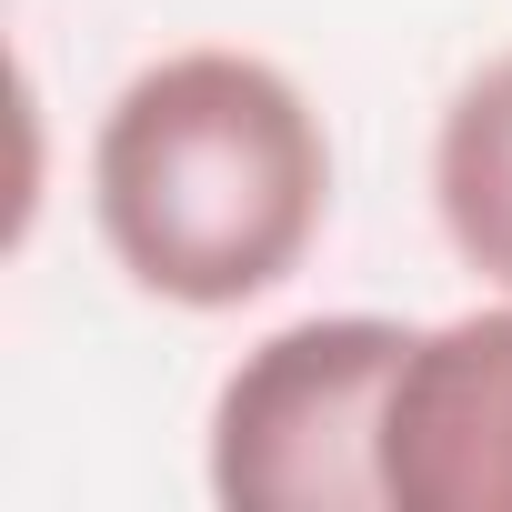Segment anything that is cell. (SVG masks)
<instances>
[{
	"label": "cell",
	"instance_id": "cell-2",
	"mask_svg": "<svg viewBox=\"0 0 512 512\" xmlns=\"http://www.w3.org/2000/svg\"><path fill=\"white\" fill-rule=\"evenodd\" d=\"M412 342L382 312L272 332L211 402V492L231 512H392L382 422Z\"/></svg>",
	"mask_w": 512,
	"mask_h": 512
},
{
	"label": "cell",
	"instance_id": "cell-1",
	"mask_svg": "<svg viewBox=\"0 0 512 512\" xmlns=\"http://www.w3.org/2000/svg\"><path fill=\"white\" fill-rule=\"evenodd\" d=\"M91 211L151 302L241 312L302 272L332 211V141L272 61L171 51L101 111Z\"/></svg>",
	"mask_w": 512,
	"mask_h": 512
},
{
	"label": "cell",
	"instance_id": "cell-4",
	"mask_svg": "<svg viewBox=\"0 0 512 512\" xmlns=\"http://www.w3.org/2000/svg\"><path fill=\"white\" fill-rule=\"evenodd\" d=\"M432 201H442L452 251L512 292V51L452 91L432 131Z\"/></svg>",
	"mask_w": 512,
	"mask_h": 512
},
{
	"label": "cell",
	"instance_id": "cell-3",
	"mask_svg": "<svg viewBox=\"0 0 512 512\" xmlns=\"http://www.w3.org/2000/svg\"><path fill=\"white\" fill-rule=\"evenodd\" d=\"M382 482L392 512H512V312H462L412 342Z\"/></svg>",
	"mask_w": 512,
	"mask_h": 512
}]
</instances>
